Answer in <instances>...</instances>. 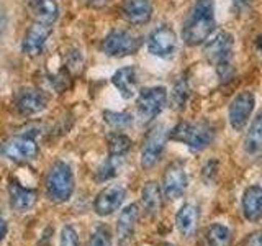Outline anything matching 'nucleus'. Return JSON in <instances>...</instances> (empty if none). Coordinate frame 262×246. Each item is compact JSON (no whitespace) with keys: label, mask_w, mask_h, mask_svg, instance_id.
Instances as JSON below:
<instances>
[{"label":"nucleus","mask_w":262,"mask_h":246,"mask_svg":"<svg viewBox=\"0 0 262 246\" xmlns=\"http://www.w3.org/2000/svg\"><path fill=\"white\" fill-rule=\"evenodd\" d=\"M215 4L213 0H195L187 22L182 28V38L188 46H199L215 31Z\"/></svg>","instance_id":"f257e3e1"},{"label":"nucleus","mask_w":262,"mask_h":246,"mask_svg":"<svg viewBox=\"0 0 262 246\" xmlns=\"http://www.w3.org/2000/svg\"><path fill=\"white\" fill-rule=\"evenodd\" d=\"M167 136L170 139H174V141L187 145L193 151H202L213 141L215 131H213L211 125H208V123H205V121H200V123L182 121L172 128Z\"/></svg>","instance_id":"f03ea898"},{"label":"nucleus","mask_w":262,"mask_h":246,"mask_svg":"<svg viewBox=\"0 0 262 246\" xmlns=\"http://www.w3.org/2000/svg\"><path fill=\"white\" fill-rule=\"evenodd\" d=\"M46 191L49 199L56 203L68 202L74 192V174L69 164L64 161H56L48 171Z\"/></svg>","instance_id":"7ed1b4c3"},{"label":"nucleus","mask_w":262,"mask_h":246,"mask_svg":"<svg viewBox=\"0 0 262 246\" xmlns=\"http://www.w3.org/2000/svg\"><path fill=\"white\" fill-rule=\"evenodd\" d=\"M143 45V36L128 30H113L105 36L102 49L106 56L125 57L135 54Z\"/></svg>","instance_id":"20e7f679"},{"label":"nucleus","mask_w":262,"mask_h":246,"mask_svg":"<svg viewBox=\"0 0 262 246\" xmlns=\"http://www.w3.org/2000/svg\"><path fill=\"white\" fill-rule=\"evenodd\" d=\"M233 48L234 39L233 35L228 31H218L213 38H208L203 46V56L207 61L215 68L231 63L233 59Z\"/></svg>","instance_id":"39448f33"},{"label":"nucleus","mask_w":262,"mask_h":246,"mask_svg":"<svg viewBox=\"0 0 262 246\" xmlns=\"http://www.w3.org/2000/svg\"><path fill=\"white\" fill-rule=\"evenodd\" d=\"M167 104V90L164 87H146L138 95V113L144 123L154 120Z\"/></svg>","instance_id":"423d86ee"},{"label":"nucleus","mask_w":262,"mask_h":246,"mask_svg":"<svg viewBox=\"0 0 262 246\" xmlns=\"http://www.w3.org/2000/svg\"><path fill=\"white\" fill-rule=\"evenodd\" d=\"M0 153L7 159L23 164L35 159L39 153V148L35 139L30 136H13L0 145Z\"/></svg>","instance_id":"0eeeda50"},{"label":"nucleus","mask_w":262,"mask_h":246,"mask_svg":"<svg viewBox=\"0 0 262 246\" xmlns=\"http://www.w3.org/2000/svg\"><path fill=\"white\" fill-rule=\"evenodd\" d=\"M254 105H256V98H254V94L249 92V90H243L231 100L228 109V118L229 125H231L234 131H241L248 125Z\"/></svg>","instance_id":"6e6552de"},{"label":"nucleus","mask_w":262,"mask_h":246,"mask_svg":"<svg viewBox=\"0 0 262 246\" xmlns=\"http://www.w3.org/2000/svg\"><path fill=\"white\" fill-rule=\"evenodd\" d=\"M188 179L187 172L182 162H172L167 166L166 172L162 176V194L169 200H176L179 197H182L187 191Z\"/></svg>","instance_id":"1a4fd4ad"},{"label":"nucleus","mask_w":262,"mask_h":246,"mask_svg":"<svg viewBox=\"0 0 262 246\" xmlns=\"http://www.w3.org/2000/svg\"><path fill=\"white\" fill-rule=\"evenodd\" d=\"M167 131L162 125L154 127L149 133L146 135L143 151H141V164L143 168H152L162 158L164 148H166Z\"/></svg>","instance_id":"9d476101"},{"label":"nucleus","mask_w":262,"mask_h":246,"mask_svg":"<svg viewBox=\"0 0 262 246\" xmlns=\"http://www.w3.org/2000/svg\"><path fill=\"white\" fill-rule=\"evenodd\" d=\"M147 48L149 53L158 57H170L176 53L177 48V35L167 25L156 28L147 39Z\"/></svg>","instance_id":"9b49d317"},{"label":"nucleus","mask_w":262,"mask_h":246,"mask_svg":"<svg viewBox=\"0 0 262 246\" xmlns=\"http://www.w3.org/2000/svg\"><path fill=\"white\" fill-rule=\"evenodd\" d=\"M48 97L36 87H23L15 95V107L21 115H36L45 110Z\"/></svg>","instance_id":"f8f14e48"},{"label":"nucleus","mask_w":262,"mask_h":246,"mask_svg":"<svg viewBox=\"0 0 262 246\" xmlns=\"http://www.w3.org/2000/svg\"><path fill=\"white\" fill-rule=\"evenodd\" d=\"M125 197H126V191L121 186L118 184L108 186L97 195V199L94 202V210L97 215L106 217L117 209H120V205L125 200Z\"/></svg>","instance_id":"ddd939ff"},{"label":"nucleus","mask_w":262,"mask_h":246,"mask_svg":"<svg viewBox=\"0 0 262 246\" xmlns=\"http://www.w3.org/2000/svg\"><path fill=\"white\" fill-rule=\"evenodd\" d=\"M51 31H53L51 25L35 22L28 28L27 35L23 38V51L28 56H38L41 51H43L46 39L49 38V35H51Z\"/></svg>","instance_id":"4468645a"},{"label":"nucleus","mask_w":262,"mask_h":246,"mask_svg":"<svg viewBox=\"0 0 262 246\" xmlns=\"http://www.w3.org/2000/svg\"><path fill=\"white\" fill-rule=\"evenodd\" d=\"M121 15L131 25H144L152 16V5L149 0H123Z\"/></svg>","instance_id":"2eb2a0df"},{"label":"nucleus","mask_w":262,"mask_h":246,"mask_svg":"<svg viewBox=\"0 0 262 246\" xmlns=\"http://www.w3.org/2000/svg\"><path fill=\"white\" fill-rule=\"evenodd\" d=\"M139 217V210L136 203H129L121 210L117 223V238L120 244H125L131 240L136 228V221Z\"/></svg>","instance_id":"dca6fc26"},{"label":"nucleus","mask_w":262,"mask_h":246,"mask_svg":"<svg viewBox=\"0 0 262 246\" xmlns=\"http://www.w3.org/2000/svg\"><path fill=\"white\" fill-rule=\"evenodd\" d=\"M243 212L249 221H259L262 218V187L251 186L243 194Z\"/></svg>","instance_id":"f3484780"},{"label":"nucleus","mask_w":262,"mask_h":246,"mask_svg":"<svg viewBox=\"0 0 262 246\" xmlns=\"http://www.w3.org/2000/svg\"><path fill=\"white\" fill-rule=\"evenodd\" d=\"M28 8L35 22L39 23L53 25L59 16V7L56 0H30Z\"/></svg>","instance_id":"a211bd4d"},{"label":"nucleus","mask_w":262,"mask_h":246,"mask_svg":"<svg viewBox=\"0 0 262 246\" xmlns=\"http://www.w3.org/2000/svg\"><path fill=\"white\" fill-rule=\"evenodd\" d=\"M196 223H199V209H196L193 203H184L176 215L177 230L185 238H188L195 233Z\"/></svg>","instance_id":"6ab92c4d"},{"label":"nucleus","mask_w":262,"mask_h":246,"mask_svg":"<svg viewBox=\"0 0 262 246\" xmlns=\"http://www.w3.org/2000/svg\"><path fill=\"white\" fill-rule=\"evenodd\" d=\"M8 192H10V203L13 210L16 212H28L30 209H33V205L36 203V192L33 191V189H28V187H23L20 184L13 182L8 189Z\"/></svg>","instance_id":"aec40b11"},{"label":"nucleus","mask_w":262,"mask_h":246,"mask_svg":"<svg viewBox=\"0 0 262 246\" xmlns=\"http://www.w3.org/2000/svg\"><path fill=\"white\" fill-rule=\"evenodd\" d=\"M112 84L118 89V92L125 98H131L136 92V69L133 66L118 69L113 74Z\"/></svg>","instance_id":"412c9836"},{"label":"nucleus","mask_w":262,"mask_h":246,"mask_svg":"<svg viewBox=\"0 0 262 246\" xmlns=\"http://www.w3.org/2000/svg\"><path fill=\"white\" fill-rule=\"evenodd\" d=\"M243 146L244 151L251 156H256L262 151V112L257 113L256 118L251 121L249 130L246 131Z\"/></svg>","instance_id":"4be33fe9"},{"label":"nucleus","mask_w":262,"mask_h":246,"mask_svg":"<svg viewBox=\"0 0 262 246\" xmlns=\"http://www.w3.org/2000/svg\"><path fill=\"white\" fill-rule=\"evenodd\" d=\"M141 202H143L144 210L149 213V215H156V213L161 210L162 191H161V187H159L158 182L149 180V182L144 184L143 192H141Z\"/></svg>","instance_id":"5701e85b"},{"label":"nucleus","mask_w":262,"mask_h":246,"mask_svg":"<svg viewBox=\"0 0 262 246\" xmlns=\"http://www.w3.org/2000/svg\"><path fill=\"white\" fill-rule=\"evenodd\" d=\"M231 244V232L223 223L211 225L205 233L203 246H229Z\"/></svg>","instance_id":"b1692460"},{"label":"nucleus","mask_w":262,"mask_h":246,"mask_svg":"<svg viewBox=\"0 0 262 246\" xmlns=\"http://www.w3.org/2000/svg\"><path fill=\"white\" fill-rule=\"evenodd\" d=\"M106 148L110 156H125L131 150V139L123 133H110L106 136Z\"/></svg>","instance_id":"393cba45"},{"label":"nucleus","mask_w":262,"mask_h":246,"mask_svg":"<svg viewBox=\"0 0 262 246\" xmlns=\"http://www.w3.org/2000/svg\"><path fill=\"white\" fill-rule=\"evenodd\" d=\"M120 168H121V158H118V156H110V158L105 159L102 162V166L98 168L97 174H95V179L98 180V182L110 180L115 176H118Z\"/></svg>","instance_id":"a878e982"},{"label":"nucleus","mask_w":262,"mask_h":246,"mask_svg":"<svg viewBox=\"0 0 262 246\" xmlns=\"http://www.w3.org/2000/svg\"><path fill=\"white\" fill-rule=\"evenodd\" d=\"M187 98H188V84H187V79L182 77L180 80H177V84L174 86V90H172V94H170L172 109L182 110L187 104Z\"/></svg>","instance_id":"bb28decb"},{"label":"nucleus","mask_w":262,"mask_h":246,"mask_svg":"<svg viewBox=\"0 0 262 246\" xmlns=\"http://www.w3.org/2000/svg\"><path fill=\"white\" fill-rule=\"evenodd\" d=\"M103 118L112 128H117V130H125V128L131 127V123H133L131 115L123 113V112H108L106 110V112H103Z\"/></svg>","instance_id":"cd10ccee"},{"label":"nucleus","mask_w":262,"mask_h":246,"mask_svg":"<svg viewBox=\"0 0 262 246\" xmlns=\"http://www.w3.org/2000/svg\"><path fill=\"white\" fill-rule=\"evenodd\" d=\"M89 246H112V233L106 227H98L90 236Z\"/></svg>","instance_id":"c85d7f7f"},{"label":"nucleus","mask_w":262,"mask_h":246,"mask_svg":"<svg viewBox=\"0 0 262 246\" xmlns=\"http://www.w3.org/2000/svg\"><path fill=\"white\" fill-rule=\"evenodd\" d=\"M59 244H61V246H80L76 228L71 227V225H66V227L61 230Z\"/></svg>","instance_id":"c756f323"},{"label":"nucleus","mask_w":262,"mask_h":246,"mask_svg":"<svg viewBox=\"0 0 262 246\" xmlns=\"http://www.w3.org/2000/svg\"><path fill=\"white\" fill-rule=\"evenodd\" d=\"M243 246H262V232H254L248 235Z\"/></svg>","instance_id":"7c9ffc66"},{"label":"nucleus","mask_w":262,"mask_h":246,"mask_svg":"<svg viewBox=\"0 0 262 246\" xmlns=\"http://www.w3.org/2000/svg\"><path fill=\"white\" fill-rule=\"evenodd\" d=\"M215 174H216V162H215V161H211V162H208L207 166L203 168V179H205V180H208V176H213V177H215Z\"/></svg>","instance_id":"2f4dec72"},{"label":"nucleus","mask_w":262,"mask_h":246,"mask_svg":"<svg viewBox=\"0 0 262 246\" xmlns=\"http://www.w3.org/2000/svg\"><path fill=\"white\" fill-rule=\"evenodd\" d=\"M5 235H7V223L4 218H0V241L4 240Z\"/></svg>","instance_id":"473e14b6"},{"label":"nucleus","mask_w":262,"mask_h":246,"mask_svg":"<svg viewBox=\"0 0 262 246\" xmlns=\"http://www.w3.org/2000/svg\"><path fill=\"white\" fill-rule=\"evenodd\" d=\"M85 2L89 4V5H92V7H102V5H105L108 0H85Z\"/></svg>","instance_id":"72a5a7b5"},{"label":"nucleus","mask_w":262,"mask_h":246,"mask_svg":"<svg viewBox=\"0 0 262 246\" xmlns=\"http://www.w3.org/2000/svg\"><path fill=\"white\" fill-rule=\"evenodd\" d=\"M249 4H251V0H234V5H236V7H239V8L249 7Z\"/></svg>","instance_id":"f704fd0d"},{"label":"nucleus","mask_w":262,"mask_h":246,"mask_svg":"<svg viewBox=\"0 0 262 246\" xmlns=\"http://www.w3.org/2000/svg\"><path fill=\"white\" fill-rule=\"evenodd\" d=\"M256 46H257L259 51H262V35L257 36V39H256Z\"/></svg>","instance_id":"c9c22d12"},{"label":"nucleus","mask_w":262,"mask_h":246,"mask_svg":"<svg viewBox=\"0 0 262 246\" xmlns=\"http://www.w3.org/2000/svg\"><path fill=\"white\" fill-rule=\"evenodd\" d=\"M162 246H174V244H170V243H166V244H162Z\"/></svg>","instance_id":"e433bc0d"}]
</instances>
